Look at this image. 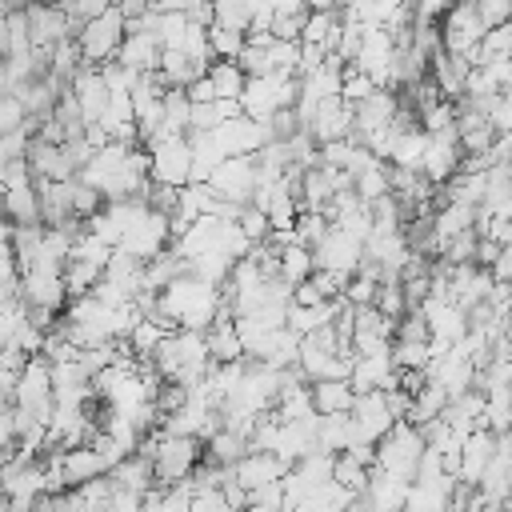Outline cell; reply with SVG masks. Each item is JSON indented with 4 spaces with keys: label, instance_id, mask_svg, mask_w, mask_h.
Segmentation results:
<instances>
[{
    "label": "cell",
    "instance_id": "cell-40",
    "mask_svg": "<svg viewBox=\"0 0 512 512\" xmlns=\"http://www.w3.org/2000/svg\"><path fill=\"white\" fill-rule=\"evenodd\" d=\"M376 88H380V84H376L368 72H360L356 64H348V68H344V100H348L352 108H356V104H364Z\"/></svg>",
    "mask_w": 512,
    "mask_h": 512
},
{
    "label": "cell",
    "instance_id": "cell-35",
    "mask_svg": "<svg viewBox=\"0 0 512 512\" xmlns=\"http://www.w3.org/2000/svg\"><path fill=\"white\" fill-rule=\"evenodd\" d=\"M256 4L260 0H216V24L220 28L248 32L252 28V16H256Z\"/></svg>",
    "mask_w": 512,
    "mask_h": 512
},
{
    "label": "cell",
    "instance_id": "cell-30",
    "mask_svg": "<svg viewBox=\"0 0 512 512\" xmlns=\"http://www.w3.org/2000/svg\"><path fill=\"white\" fill-rule=\"evenodd\" d=\"M280 276H284L292 288L304 284V280H312V276H316L312 248H304V244H284V252H280Z\"/></svg>",
    "mask_w": 512,
    "mask_h": 512
},
{
    "label": "cell",
    "instance_id": "cell-36",
    "mask_svg": "<svg viewBox=\"0 0 512 512\" xmlns=\"http://www.w3.org/2000/svg\"><path fill=\"white\" fill-rule=\"evenodd\" d=\"M208 40H212V56H216V60H240V52L248 48V32L220 28V24L208 28Z\"/></svg>",
    "mask_w": 512,
    "mask_h": 512
},
{
    "label": "cell",
    "instance_id": "cell-18",
    "mask_svg": "<svg viewBox=\"0 0 512 512\" xmlns=\"http://www.w3.org/2000/svg\"><path fill=\"white\" fill-rule=\"evenodd\" d=\"M116 60L128 64V68L140 72V76L160 72V60H164V40H160V32H128Z\"/></svg>",
    "mask_w": 512,
    "mask_h": 512
},
{
    "label": "cell",
    "instance_id": "cell-41",
    "mask_svg": "<svg viewBox=\"0 0 512 512\" xmlns=\"http://www.w3.org/2000/svg\"><path fill=\"white\" fill-rule=\"evenodd\" d=\"M376 296H380V280H372V276H352L348 280V288H344V300L352 304V308H368V304H376Z\"/></svg>",
    "mask_w": 512,
    "mask_h": 512
},
{
    "label": "cell",
    "instance_id": "cell-10",
    "mask_svg": "<svg viewBox=\"0 0 512 512\" xmlns=\"http://www.w3.org/2000/svg\"><path fill=\"white\" fill-rule=\"evenodd\" d=\"M396 428V416L388 412L384 392H360L352 404V448L356 444H380Z\"/></svg>",
    "mask_w": 512,
    "mask_h": 512
},
{
    "label": "cell",
    "instance_id": "cell-38",
    "mask_svg": "<svg viewBox=\"0 0 512 512\" xmlns=\"http://www.w3.org/2000/svg\"><path fill=\"white\" fill-rule=\"evenodd\" d=\"M164 336H172V332H164L156 320H140V324L132 328V336H128V348H132L136 356L152 360V356H156V348L164 344Z\"/></svg>",
    "mask_w": 512,
    "mask_h": 512
},
{
    "label": "cell",
    "instance_id": "cell-9",
    "mask_svg": "<svg viewBox=\"0 0 512 512\" xmlns=\"http://www.w3.org/2000/svg\"><path fill=\"white\" fill-rule=\"evenodd\" d=\"M256 184H260L256 156H232V160H224V164L212 172V180H208V188H212L220 200H232V204H252Z\"/></svg>",
    "mask_w": 512,
    "mask_h": 512
},
{
    "label": "cell",
    "instance_id": "cell-16",
    "mask_svg": "<svg viewBox=\"0 0 512 512\" xmlns=\"http://www.w3.org/2000/svg\"><path fill=\"white\" fill-rule=\"evenodd\" d=\"M496 448H500V436H496L492 428H476V432L464 440V452H460V484L480 488V476H484V468L492 464Z\"/></svg>",
    "mask_w": 512,
    "mask_h": 512
},
{
    "label": "cell",
    "instance_id": "cell-1",
    "mask_svg": "<svg viewBox=\"0 0 512 512\" xmlns=\"http://www.w3.org/2000/svg\"><path fill=\"white\" fill-rule=\"evenodd\" d=\"M156 368H160V376L164 380H172V384H184V388H192V384H200L208 372H212V352H208V336L204 332H172V336H164V344L156 348Z\"/></svg>",
    "mask_w": 512,
    "mask_h": 512
},
{
    "label": "cell",
    "instance_id": "cell-44",
    "mask_svg": "<svg viewBox=\"0 0 512 512\" xmlns=\"http://www.w3.org/2000/svg\"><path fill=\"white\" fill-rule=\"evenodd\" d=\"M28 108L20 104V96H0V132H20L28 124Z\"/></svg>",
    "mask_w": 512,
    "mask_h": 512
},
{
    "label": "cell",
    "instance_id": "cell-32",
    "mask_svg": "<svg viewBox=\"0 0 512 512\" xmlns=\"http://www.w3.org/2000/svg\"><path fill=\"white\" fill-rule=\"evenodd\" d=\"M484 420L496 436L512 432V388H488L484 392Z\"/></svg>",
    "mask_w": 512,
    "mask_h": 512
},
{
    "label": "cell",
    "instance_id": "cell-28",
    "mask_svg": "<svg viewBox=\"0 0 512 512\" xmlns=\"http://www.w3.org/2000/svg\"><path fill=\"white\" fill-rule=\"evenodd\" d=\"M388 172H392V164H384V160L368 164V168L352 180V184H356V196H360L364 204H376V200L392 196V180H388Z\"/></svg>",
    "mask_w": 512,
    "mask_h": 512
},
{
    "label": "cell",
    "instance_id": "cell-29",
    "mask_svg": "<svg viewBox=\"0 0 512 512\" xmlns=\"http://www.w3.org/2000/svg\"><path fill=\"white\" fill-rule=\"evenodd\" d=\"M4 192H8V220L12 224H44L36 184H28V188H4Z\"/></svg>",
    "mask_w": 512,
    "mask_h": 512
},
{
    "label": "cell",
    "instance_id": "cell-53",
    "mask_svg": "<svg viewBox=\"0 0 512 512\" xmlns=\"http://www.w3.org/2000/svg\"><path fill=\"white\" fill-rule=\"evenodd\" d=\"M276 8V16H296V12H312L308 0H268Z\"/></svg>",
    "mask_w": 512,
    "mask_h": 512
},
{
    "label": "cell",
    "instance_id": "cell-57",
    "mask_svg": "<svg viewBox=\"0 0 512 512\" xmlns=\"http://www.w3.org/2000/svg\"><path fill=\"white\" fill-rule=\"evenodd\" d=\"M4 512H16V508H12V504H8V500H4Z\"/></svg>",
    "mask_w": 512,
    "mask_h": 512
},
{
    "label": "cell",
    "instance_id": "cell-45",
    "mask_svg": "<svg viewBox=\"0 0 512 512\" xmlns=\"http://www.w3.org/2000/svg\"><path fill=\"white\" fill-rule=\"evenodd\" d=\"M396 340H420V344H432L428 320H424L420 312H408V316H400V324H396Z\"/></svg>",
    "mask_w": 512,
    "mask_h": 512
},
{
    "label": "cell",
    "instance_id": "cell-17",
    "mask_svg": "<svg viewBox=\"0 0 512 512\" xmlns=\"http://www.w3.org/2000/svg\"><path fill=\"white\" fill-rule=\"evenodd\" d=\"M352 388H356V396L360 392L400 388V372H396L392 352H384V356H356V364H352Z\"/></svg>",
    "mask_w": 512,
    "mask_h": 512
},
{
    "label": "cell",
    "instance_id": "cell-25",
    "mask_svg": "<svg viewBox=\"0 0 512 512\" xmlns=\"http://www.w3.org/2000/svg\"><path fill=\"white\" fill-rule=\"evenodd\" d=\"M144 260H136V256H128V252H112V260H108V268H104V280L108 284H116L120 292H128L132 300L144 292Z\"/></svg>",
    "mask_w": 512,
    "mask_h": 512
},
{
    "label": "cell",
    "instance_id": "cell-15",
    "mask_svg": "<svg viewBox=\"0 0 512 512\" xmlns=\"http://www.w3.org/2000/svg\"><path fill=\"white\" fill-rule=\"evenodd\" d=\"M72 96L80 100V112H84V120H88V128L92 124H100V116L108 112V100H112V88L104 84V76H100V68H92V64H84L76 76H72Z\"/></svg>",
    "mask_w": 512,
    "mask_h": 512
},
{
    "label": "cell",
    "instance_id": "cell-37",
    "mask_svg": "<svg viewBox=\"0 0 512 512\" xmlns=\"http://www.w3.org/2000/svg\"><path fill=\"white\" fill-rule=\"evenodd\" d=\"M328 232H332V220H328L324 212H300V220H296V228H292V240L304 244V248H316Z\"/></svg>",
    "mask_w": 512,
    "mask_h": 512
},
{
    "label": "cell",
    "instance_id": "cell-42",
    "mask_svg": "<svg viewBox=\"0 0 512 512\" xmlns=\"http://www.w3.org/2000/svg\"><path fill=\"white\" fill-rule=\"evenodd\" d=\"M376 308H380L384 316H392V320H400V316H408V300H404V284H400V280H388V284H380V296H376Z\"/></svg>",
    "mask_w": 512,
    "mask_h": 512
},
{
    "label": "cell",
    "instance_id": "cell-33",
    "mask_svg": "<svg viewBox=\"0 0 512 512\" xmlns=\"http://www.w3.org/2000/svg\"><path fill=\"white\" fill-rule=\"evenodd\" d=\"M392 360H396V372H424L432 368V344H420V340H396L392 344Z\"/></svg>",
    "mask_w": 512,
    "mask_h": 512
},
{
    "label": "cell",
    "instance_id": "cell-56",
    "mask_svg": "<svg viewBox=\"0 0 512 512\" xmlns=\"http://www.w3.org/2000/svg\"><path fill=\"white\" fill-rule=\"evenodd\" d=\"M244 512H276V508H268V504H260V500H252Z\"/></svg>",
    "mask_w": 512,
    "mask_h": 512
},
{
    "label": "cell",
    "instance_id": "cell-24",
    "mask_svg": "<svg viewBox=\"0 0 512 512\" xmlns=\"http://www.w3.org/2000/svg\"><path fill=\"white\" fill-rule=\"evenodd\" d=\"M428 140H432V136L424 132V124H416V128H396V140H392L388 160H392L396 168H412V172H420V168H424Z\"/></svg>",
    "mask_w": 512,
    "mask_h": 512
},
{
    "label": "cell",
    "instance_id": "cell-52",
    "mask_svg": "<svg viewBox=\"0 0 512 512\" xmlns=\"http://www.w3.org/2000/svg\"><path fill=\"white\" fill-rule=\"evenodd\" d=\"M492 276H496V284H512V248H504V252L496 256Z\"/></svg>",
    "mask_w": 512,
    "mask_h": 512
},
{
    "label": "cell",
    "instance_id": "cell-34",
    "mask_svg": "<svg viewBox=\"0 0 512 512\" xmlns=\"http://www.w3.org/2000/svg\"><path fill=\"white\" fill-rule=\"evenodd\" d=\"M368 480H372V468H368L364 460H356L352 452H340V456H336V484H344L348 492L364 496V492H368Z\"/></svg>",
    "mask_w": 512,
    "mask_h": 512
},
{
    "label": "cell",
    "instance_id": "cell-55",
    "mask_svg": "<svg viewBox=\"0 0 512 512\" xmlns=\"http://www.w3.org/2000/svg\"><path fill=\"white\" fill-rule=\"evenodd\" d=\"M348 512H376V508H372V504H368V500H364V496H360V500H356V504H352V508H348Z\"/></svg>",
    "mask_w": 512,
    "mask_h": 512
},
{
    "label": "cell",
    "instance_id": "cell-39",
    "mask_svg": "<svg viewBox=\"0 0 512 512\" xmlns=\"http://www.w3.org/2000/svg\"><path fill=\"white\" fill-rule=\"evenodd\" d=\"M496 56H512V24H500V28H488L480 52L472 56V68L484 64V60H496Z\"/></svg>",
    "mask_w": 512,
    "mask_h": 512
},
{
    "label": "cell",
    "instance_id": "cell-20",
    "mask_svg": "<svg viewBox=\"0 0 512 512\" xmlns=\"http://www.w3.org/2000/svg\"><path fill=\"white\" fill-rule=\"evenodd\" d=\"M60 456V468H64V484L68 488H80V484H88V480H100V476H108L112 468H108V460L92 448V444H80V448H68V452H56Z\"/></svg>",
    "mask_w": 512,
    "mask_h": 512
},
{
    "label": "cell",
    "instance_id": "cell-6",
    "mask_svg": "<svg viewBox=\"0 0 512 512\" xmlns=\"http://www.w3.org/2000/svg\"><path fill=\"white\" fill-rule=\"evenodd\" d=\"M152 152V184L188 188L192 184V140L188 136H156Z\"/></svg>",
    "mask_w": 512,
    "mask_h": 512
},
{
    "label": "cell",
    "instance_id": "cell-54",
    "mask_svg": "<svg viewBox=\"0 0 512 512\" xmlns=\"http://www.w3.org/2000/svg\"><path fill=\"white\" fill-rule=\"evenodd\" d=\"M188 4H192V0H152L156 12H188Z\"/></svg>",
    "mask_w": 512,
    "mask_h": 512
},
{
    "label": "cell",
    "instance_id": "cell-47",
    "mask_svg": "<svg viewBox=\"0 0 512 512\" xmlns=\"http://www.w3.org/2000/svg\"><path fill=\"white\" fill-rule=\"evenodd\" d=\"M52 504H56V512H104V504L88 500L80 488H68L64 496H52Z\"/></svg>",
    "mask_w": 512,
    "mask_h": 512
},
{
    "label": "cell",
    "instance_id": "cell-4",
    "mask_svg": "<svg viewBox=\"0 0 512 512\" xmlns=\"http://www.w3.org/2000/svg\"><path fill=\"white\" fill-rule=\"evenodd\" d=\"M124 36H128V16L112 4L104 16L88 20V24L80 28V36H76V44H80V52H84V64L100 68V64L116 60L120 48H124Z\"/></svg>",
    "mask_w": 512,
    "mask_h": 512
},
{
    "label": "cell",
    "instance_id": "cell-49",
    "mask_svg": "<svg viewBox=\"0 0 512 512\" xmlns=\"http://www.w3.org/2000/svg\"><path fill=\"white\" fill-rule=\"evenodd\" d=\"M308 16H312V12L276 16V24H272V36H280V40H300V36H304V24H308Z\"/></svg>",
    "mask_w": 512,
    "mask_h": 512
},
{
    "label": "cell",
    "instance_id": "cell-22",
    "mask_svg": "<svg viewBox=\"0 0 512 512\" xmlns=\"http://www.w3.org/2000/svg\"><path fill=\"white\" fill-rule=\"evenodd\" d=\"M408 496H412V484H408V480H400V476H392V472H384V468H372V480H368L364 500H368L376 512H404Z\"/></svg>",
    "mask_w": 512,
    "mask_h": 512
},
{
    "label": "cell",
    "instance_id": "cell-46",
    "mask_svg": "<svg viewBox=\"0 0 512 512\" xmlns=\"http://www.w3.org/2000/svg\"><path fill=\"white\" fill-rule=\"evenodd\" d=\"M144 496H148V492H132V488H120V484H112V496H108V512H144Z\"/></svg>",
    "mask_w": 512,
    "mask_h": 512
},
{
    "label": "cell",
    "instance_id": "cell-5",
    "mask_svg": "<svg viewBox=\"0 0 512 512\" xmlns=\"http://www.w3.org/2000/svg\"><path fill=\"white\" fill-rule=\"evenodd\" d=\"M440 32H444V52H448V56L472 60V56L480 52L484 36H488V24H484L476 0H456V4L448 8V16L440 20Z\"/></svg>",
    "mask_w": 512,
    "mask_h": 512
},
{
    "label": "cell",
    "instance_id": "cell-23",
    "mask_svg": "<svg viewBox=\"0 0 512 512\" xmlns=\"http://www.w3.org/2000/svg\"><path fill=\"white\" fill-rule=\"evenodd\" d=\"M40 192V212L48 228H64L76 212H72V180H36Z\"/></svg>",
    "mask_w": 512,
    "mask_h": 512
},
{
    "label": "cell",
    "instance_id": "cell-11",
    "mask_svg": "<svg viewBox=\"0 0 512 512\" xmlns=\"http://www.w3.org/2000/svg\"><path fill=\"white\" fill-rule=\"evenodd\" d=\"M396 116H400V96L392 88H376L364 104H356V132H352V140L368 144V140L392 132Z\"/></svg>",
    "mask_w": 512,
    "mask_h": 512
},
{
    "label": "cell",
    "instance_id": "cell-26",
    "mask_svg": "<svg viewBox=\"0 0 512 512\" xmlns=\"http://www.w3.org/2000/svg\"><path fill=\"white\" fill-rule=\"evenodd\" d=\"M312 396H316V412L320 416H340V412H352V404H356L352 380H316Z\"/></svg>",
    "mask_w": 512,
    "mask_h": 512
},
{
    "label": "cell",
    "instance_id": "cell-27",
    "mask_svg": "<svg viewBox=\"0 0 512 512\" xmlns=\"http://www.w3.org/2000/svg\"><path fill=\"white\" fill-rule=\"evenodd\" d=\"M208 80L216 84V96H220V100H240L244 88H248V72H244L236 60H216V64L208 68Z\"/></svg>",
    "mask_w": 512,
    "mask_h": 512
},
{
    "label": "cell",
    "instance_id": "cell-21",
    "mask_svg": "<svg viewBox=\"0 0 512 512\" xmlns=\"http://www.w3.org/2000/svg\"><path fill=\"white\" fill-rule=\"evenodd\" d=\"M468 76H472V60L448 56V52L432 56V80H436V88L444 92V100L460 104V100L468 96Z\"/></svg>",
    "mask_w": 512,
    "mask_h": 512
},
{
    "label": "cell",
    "instance_id": "cell-43",
    "mask_svg": "<svg viewBox=\"0 0 512 512\" xmlns=\"http://www.w3.org/2000/svg\"><path fill=\"white\" fill-rule=\"evenodd\" d=\"M100 76H104V84H108L112 92H132V88L140 84V72H132V68H128V64H120V60L100 64Z\"/></svg>",
    "mask_w": 512,
    "mask_h": 512
},
{
    "label": "cell",
    "instance_id": "cell-14",
    "mask_svg": "<svg viewBox=\"0 0 512 512\" xmlns=\"http://www.w3.org/2000/svg\"><path fill=\"white\" fill-rule=\"evenodd\" d=\"M288 472H292V464H288V460H280L276 452H256V448H252V452L232 468L236 484H244L248 492H260V488H268V484H280Z\"/></svg>",
    "mask_w": 512,
    "mask_h": 512
},
{
    "label": "cell",
    "instance_id": "cell-50",
    "mask_svg": "<svg viewBox=\"0 0 512 512\" xmlns=\"http://www.w3.org/2000/svg\"><path fill=\"white\" fill-rule=\"evenodd\" d=\"M188 512H232V508L224 500V488H212V492H196Z\"/></svg>",
    "mask_w": 512,
    "mask_h": 512
},
{
    "label": "cell",
    "instance_id": "cell-19",
    "mask_svg": "<svg viewBox=\"0 0 512 512\" xmlns=\"http://www.w3.org/2000/svg\"><path fill=\"white\" fill-rule=\"evenodd\" d=\"M28 164L36 172V180H76V164L68 156L64 144H48V140H32V152H28Z\"/></svg>",
    "mask_w": 512,
    "mask_h": 512
},
{
    "label": "cell",
    "instance_id": "cell-2",
    "mask_svg": "<svg viewBox=\"0 0 512 512\" xmlns=\"http://www.w3.org/2000/svg\"><path fill=\"white\" fill-rule=\"evenodd\" d=\"M140 452L152 460L160 488L184 484L188 476H196V468H200V460H204V444H200L196 436H172V432H164V428H156V432L140 444Z\"/></svg>",
    "mask_w": 512,
    "mask_h": 512
},
{
    "label": "cell",
    "instance_id": "cell-7",
    "mask_svg": "<svg viewBox=\"0 0 512 512\" xmlns=\"http://www.w3.org/2000/svg\"><path fill=\"white\" fill-rule=\"evenodd\" d=\"M176 236H172V216H164V212H156V208H148L128 232H124V240H120V252H128V256H136V260H144V264H152L156 256H164L168 252V244H172Z\"/></svg>",
    "mask_w": 512,
    "mask_h": 512
},
{
    "label": "cell",
    "instance_id": "cell-12",
    "mask_svg": "<svg viewBox=\"0 0 512 512\" xmlns=\"http://www.w3.org/2000/svg\"><path fill=\"white\" fill-rule=\"evenodd\" d=\"M212 136H216V144L224 148L228 160H232V156H256L264 144L276 140L272 124H260V120H252V116H236V120L212 128Z\"/></svg>",
    "mask_w": 512,
    "mask_h": 512
},
{
    "label": "cell",
    "instance_id": "cell-51",
    "mask_svg": "<svg viewBox=\"0 0 512 512\" xmlns=\"http://www.w3.org/2000/svg\"><path fill=\"white\" fill-rule=\"evenodd\" d=\"M188 96H192V104H212V100H220V96H216V84H212L208 76H200V80L188 88Z\"/></svg>",
    "mask_w": 512,
    "mask_h": 512
},
{
    "label": "cell",
    "instance_id": "cell-8",
    "mask_svg": "<svg viewBox=\"0 0 512 512\" xmlns=\"http://www.w3.org/2000/svg\"><path fill=\"white\" fill-rule=\"evenodd\" d=\"M312 260H316V272H336L344 280H352L364 264V240L332 228L316 248H312Z\"/></svg>",
    "mask_w": 512,
    "mask_h": 512
},
{
    "label": "cell",
    "instance_id": "cell-3",
    "mask_svg": "<svg viewBox=\"0 0 512 512\" xmlns=\"http://www.w3.org/2000/svg\"><path fill=\"white\" fill-rule=\"evenodd\" d=\"M424 452H428V436H424V428L400 420V424L376 444V468H384V472H392V476L416 484V472H420Z\"/></svg>",
    "mask_w": 512,
    "mask_h": 512
},
{
    "label": "cell",
    "instance_id": "cell-48",
    "mask_svg": "<svg viewBox=\"0 0 512 512\" xmlns=\"http://www.w3.org/2000/svg\"><path fill=\"white\" fill-rule=\"evenodd\" d=\"M480 16L488 28H500V24H512V0H476Z\"/></svg>",
    "mask_w": 512,
    "mask_h": 512
},
{
    "label": "cell",
    "instance_id": "cell-13",
    "mask_svg": "<svg viewBox=\"0 0 512 512\" xmlns=\"http://www.w3.org/2000/svg\"><path fill=\"white\" fill-rule=\"evenodd\" d=\"M428 136H432V132H428ZM460 164H464L460 136H456V132H448V136H432V140H428V152H424V168H420V176L432 180V184L440 188V184H448V180L460 172Z\"/></svg>",
    "mask_w": 512,
    "mask_h": 512
},
{
    "label": "cell",
    "instance_id": "cell-31",
    "mask_svg": "<svg viewBox=\"0 0 512 512\" xmlns=\"http://www.w3.org/2000/svg\"><path fill=\"white\" fill-rule=\"evenodd\" d=\"M352 448V412L340 416H320V452H348Z\"/></svg>",
    "mask_w": 512,
    "mask_h": 512
}]
</instances>
